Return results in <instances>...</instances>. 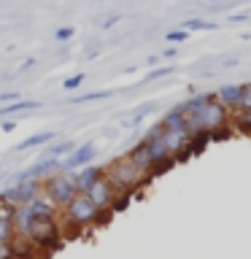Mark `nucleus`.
Masks as SVG:
<instances>
[{
	"label": "nucleus",
	"instance_id": "f257e3e1",
	"mask_svg": "<svg viewBox=\"0 0 251 259\" xmlns=\"http://www.w3.org/2000/svg\"><path fill=\"white\" fill-rule=\"evenodd\" d=\"M14 232H16V238H24L27 246H35L38 251H52L65 238V230L60 224V210L44 194L38 200H32L30 205L16 208Z\"/></svg>",
	"mask_w": 251,
	"mask_h": 259
},
{
	"label": "nucleus",
	"instance_id": "f03ea898",
	"mask_svg": "<svg viewBox=\"0 0 251 259\" xmlns=\"http://www.w3.org/2000/svg\"><path fill=\"white\" fill-rule=\"evenodd\" d=\"M184 113V124L189 135H208L216 138V133H230L232 127V111L224 108L214 97V92H197L186 103L178 105Z\"/></svg>",
	"mask_w": 251,
	"mask_h": 259
},
{
	"label": "nucleus",
	"instance_id": "7ed1b4c3",
	"mask_svg": "<svg viewBox=\"0 0 251 259\" xmlns=\"http://www.w3.org/2000/svg\"><path fill=\"white\" fill-rule=\"evenodd\" d=\"M103 176L108 178V184L121 194V197H130V194H135L146 181H149V176L141 173V170H138L133 162H130L127 154H121V157L111 159L108 165L103 167Z\"/></svg>",
	"mask_w": 251,
	"mask_h": 259
},
{
	"label": "nucleus",
	"instance_id": "20e7f679",
	"mask_svg": "<svg viewBox=\"0 0 251 259\" xmlns=\"http://www.w3.org/2000/svg\"><path fill=\"white\" fill-rule=\"evenodd\" d=\"M97 222H103V213L89 202L87 194H76L73 202L62 210V216H60L62 230H68V232H84L87 227H92Z\"/></svg>",
	"mask_w": 251,
	"mask_h": 259
},
{
	"label": "nucleus",
	"instance_id": "39448f33",
	"mask_svg": "<svg viewBox=\"0 0 251 259\" xmlns=\"http://www.w3.org/2000/svg\"><path fill=\"white\" fill-rule=\"evenodd\" d=\"M78 194L76 184H73L70 173H62V170H54L52 176L44 178V197L52 202L57 210H65L73 202V197Z\"/></svg>",
	"mask_w": 251,
	"mask_h": 259
},
{
	"label": "nucleus",
	"instance_id": "423d86ee",
	"mask_svg": "<svg viewBox=\"0 0 251 259\" xmlns=\"http://www.w3.org/2000/svg\"><path fill=\"white\" fill-rule=\"evenodd\" d=\"M40 194H44V181H19V184L8 186L6 192H0V200L14 208H24L32 200H38Z\"/></svg>",
	"mask_w": 251,
	"mask_h": 259
},
{
	"label": "nucleus",
	"instance_id": "0eeeda50",
	"mask_svg": "<svg viewBox=\"0 0 251 259\" xmlns=\"http://www.w3.org/2000/svg\"><path fill=\"white\" fill-rule=\"evenodd\" d=\"M95 143H84V146H78V149H73L65 159H60V170L62 173H76V170L81 167H89L92 165V159H95Z\"/></svg>",
	"mask_w": 251,
	"mask_h": 259
},
{
	"label": "nucleus",
	"instance_id": "6e6552de",
	"mask_svg": "<svg viewBox=\"0 0 251 259\" xmlns=\"http://www.w3.org/2000/svg\"><path fill=\"white\" fill-rule=\"evenodd\" d=\"M14 216H16V208L0 200V246H11L14 238H16V232H14Z\"/></svg>",
	"mask_w": 251,
	"mask_h": 259
},
{
	"label": "nucleus",
	"instance_id": "1a4fd4ad",
	"mask_svg": "<svg viewBox=\"0 0 251 259\" xmlns=\"http://www.w3.org/2000/svg\"><path fill=\"white\" fill-rule=\"evenodd\" d=\"M243 95H246V84H227V87H219L214 92L216 100L222 103L224 108H230V111H238Z\"/></svg>",
	"mask_w": 251,
	"mask_h": 259
},
{
	"label": "nucleus",
	"instance_id": "9d476101",
	"mask_svg": "<svg viewBox=\"0 0 251 259\" xmlns=\"http://www.w3.org/2000/svg\"><path fill=\"white\" fill-rule=\"evenodd\" d=\"M70 176H73V184H76L78 194H87L89 189H92V184L103 178V167L89 165V167H81V170H76V173H70Z\"/></svg>",
	"mask_w": 251,
	"mask_h": 259
},
{
	"label": "nucleus",
	"instance_id": "9b49d317",
	"mask_svg": "<svg viewBox=\"0 0 251 259\" xmlns=\"http://www.w3.org/2000/svg\"><path fill=\"white\" fill-rule=\"evenodd\" d=\"M181 30H184V32H211V30H219V22L186 19V22H181Z\"/></svg>",
	"mask_w": 251,
	"mask_h": 259
},
{
	"label": "nucleus",
	"instance_id": "f8f14e48",
	"mask_svg": "<svg viewBox=\"0 0 251 259\" xmlns=\"http://www.w3.org/2000/svg\"><path fill=\"white\" fill-rule=\"evenodd\" d=\"M54 138H57V133H38V135H30L27 141L19 143V151H22V149H32V146H46V143H52Z\"/></svg>",
	"mask_w": 251,
	"mask_h": 259
},
{
	"label": "nucleus",
	"instance_id": "ddd939ff",
	"mask_svg": "<svg viewBox=\"0 0 251 259\" xmlns=\"http://www.w3.org/2000/svg\"><path fill=\"white\" fill-rule=\"evenodd\" d=\"M24 108H38V103H32V100L8 103V105H3V108H0V119H3V116H11V113H19V111H24Z\"/></svg>",
	"mask_w": 251,
	"mask_h": 259
},
{
	"label": "nucleus",
	"instance_id": "4468645a",
	"mask_svg": "<svg viewBox=\"0 0 251 259\" xmlns=\"http://www.w3.org/2000/svg\"><path fill=\"white\" fill-rule=\"evenodd\" d=\"M232 124L246 130V133H251V108L248 111H235L232 113Z\"/></svg>",
	"mask_w": 251,
	"mask_h": 259
},
{
	"label": "nucleus",
	"instance_id": "2eb2a0df",
	"mask_svg": "<svg viewBox=\"0 0 251 259\" xmlns=\"http://www.w3.org/2000/svg\"><path fill=\"white\" fill-rule=\"evenodd\" d=\"M113 89H100V92H87L81 97H73V103H92V100H103V97H111Z\"/></svg>",
	"mask_w": 251,
	"mask_h": 259
},
{
	"label": "nucleus",
	"instance_id": "dca6fc26",
	"mask_svg": "<svg viewBox=\"0 0 251 259\" xmlns=\"http://www.w3.org/2000/svg\"><path fill=\"white\" fill-rule=\"evenodd\" d=\"M87 81V73H76V76H70V78H65L62 81V87L68 89V92H73V89H78L81 84Z\"/></svg>",
	"mask_w": 251,
	"mask_h": 259
},
{
	"label": "nucleus",
	"instance_id": "f3484780",
	"mask_svg": "<svg viewBox=\"0 0 251 259\" xmlns=\"http://www.w3.org/2000/svg\"><path fill=\"white\" fill-rule=\"evenodd\" d=\"M176 68H173V65H165V68H157V70H149V76H146V78H162V76H170V73H173Z\"/></svg>",
	"mask_w": 251,
	"mask_h": 259
},
{
	"label": "nucleus",
	"instance_id": "a211bd4d",
	"mask_svg": "<svg viewBox=\"0 0 251 259\" xmlns=\"http://www.w3.org/2000/svg\"><path fill=\"white\" fill-rule=\"evenodd\" d=\"M165 40H176V44H181V40H186V32L184 30H168Z\"/></svg>",
	"mask_w": 251,
	"mask_h": 259
},
{
	"label": "nucleus",
	"instance_id": "6ab92c4d",
	"mask_svg": "<svg viewBox=\"0 0 251 259\" xmlns=\"http://www.w3.org/2000/svg\"><path fill=\"white\" fill-rule=\"evenodd\" d=\"M248 108H251V84H246V95H243L238 111H248ZM232 113H235V111H232Z\"/></svg>",
	"mask_w": 251,
	"mask_h": 259
},
{
	"label": "nucleus",
	"instance_id": "aec40b11",
	"mask_svg": "<svg viewBox=\"0 0 251 259\" xmlns=\"http://www.w3.org/2000/svg\"><path fill=\"white\" fill-rule=\"evenodd\" d=\"M54 38L57 40H68V38H73V27H60L54 32Z\"/></svg>",
	"mask_w": 251,
	"mask_h": 259
},
{
	"label": "nucleus",
	"instance_id": "412c9836",
	"mask_svg": "<svg viewBox=\"0 0 251 259\" xmlns=\"http://www.w3.org/2000/svg\"><path fill=\"white\" fill-rule=\"evenodd\" d=\"M0 259H19V256L14 254L11 246H0Z\"/></svg>",
	"mask_w": 251,
	"mask_h": 259
},
{
	"label": "nucleus",
	"instance_id": "4be33fe9",
	"mask_svg": "<svg viewBox=\"0 0 251 259\" xmlns=\"http://www.w3.org/2000/svg\"><path fill=\"white\" fill-rule=\"evenodd\" d=\"M16 103V92H0V105Z\"/></svg>",
	"mask_w": 251,
	"mask_h": 259
}]
</instances>
